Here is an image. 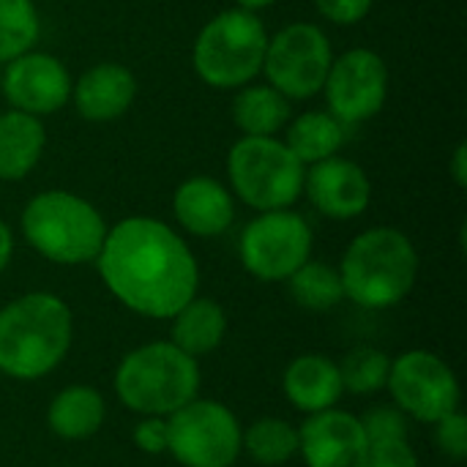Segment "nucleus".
Wrapping results in <instances>:
<instances>
[{
	"label": "nucleus",
	"mask_w": 467,
	"mask_h": 467,
	"mask_svg": "<svg viewBox=\"0 0 467 467\" xmlns=\"http://www.w3.org/2000/svg\"><path fill=\"white\" fill-rule=\"evenodd\" d=\"M0 71V90L11 109L27 112L33 118L55 115L71 101V74L66 63L49 52L30 49Z\"/></svg>",
	"instance_id": "ddd939ff"
},
{
	"label": "nucleus",
	"mask_w": 467,
	"mask_h": 467,
	"mask_svg": "<svg viewBox=\"0 0 467 467\" xmlns=\"http://www.w3.org/2000/svg\"><path fill=\"white\" fill-rule=\"evenodd\" d=\"M451 175L457 186H467V142H460L451 153Z\"/></svg>",
	"instance_id": "473e14b6"
},
{
	"label": "nucleus",
	"mask_w": 467,
	"mask_h": 467,
	"mask_svg": "<svg viewBox=\"0 0 467 467\" xmlns=\"http://www.w3.org/2000/svg\"><path fill=\"white\" fill-rule=\"evenodd\" d=\"M241 451L263 467L287 465L298 454V427L276 416L257 419L244 430Z\"/></svg>",
	"instance_id": "b1692460"
},
{
	"label": "nucleus",
	"mask_w": 467,
	"mask_h": 467,
	"mask_svg": "<svg viewBox=\"0 0 467 467\" xmlns=\"http://www.w3.org/2000/svg\"><path fill=\"white\" fill-rule=\"evenodd\" d=\"M298 454L306 467H367L369 438L350 410H323L298 427Z\"/></svg>",
	"instance_id": "4468645a"
},
{
	"label": "nucleus",
	"mask_w": 467,
	"mask_h": 467,
	"mask_svg": "<svg viewBox=\"0 0 467 467\" xmlns=\"http://www.w3.org/2000/svg\"><path fill=\"white\" fill-rule=\"evenodd\" d=\"M131 441L142 454H150V457L167 454V419L142 416L131 432Z\"/></svg>",
	"instance_id": "2f4dec72"
},
{
	"label": "nucleus",
	"mask_w": 467,
	"mask_h": 467,
	"mask_svg": "<svg viewBox=\"0 0 467 467\" xmlns=\"http://www.w3.org/2000/svg\"><path fill=\"white\" fill-rule=\"evenodd\" d=\"M200 361L170 339L129 350L115 369V394L120 405L137 416H172L200 397Z\"/></svg>",
	"instance_id": "20e7f679"
},
{
	"label": "nucleus",
	"mask_w": 467,
	"mask_h": 467,
	"mask_svg": "<svg viewBox=\"0 0 467 467\" xmlns=\"http://www.w3.org/2000/svg\"><path fill=\"white\" fill-rule=\"evenodd\" d=\"M285 145L298 156L304 167L331 159L342 150L348 140V126L337 120L328 109H309L287 120Z\"/></svg>",
	"instance_id": "4be33fe9"
},
{
	"label": "nucleus",
	"mask_w": 467,
	"mask_h": 467,
	"mask_svg": "<svg viewBox=\"0 0 467 467\" xmlns=\"http://www.w3.org/2000/svg\"><path fill=\"white\" fill-rule=\"evenodd\" d=\"M372 3L375 0H315V8L323 19L350 27L367 19V14L372 11Z\"/></svg>",
	"instance_id": "7c9ffc66"
},
{
	"label": "nucleus",
	"mask_w": 467,
	"mask_h": 467,
	"mask_svg": "<svg viewBox=\"0 0 467 467\" xmlns=\"http://www.w3.org/2000/svg\"><path fill=\"white\" fill-rule=\"evenodd\" d=\"M290 298L306 312H328L345 301L339 271L323 260H306L290 279H287Z\"/></svg>",
	"instance_id": "393cba45"
},
{
	"label": "nucleus",
	"mask_w": 467,
	"mask_h": 467,
	"mask_svg": "<svg viewBox=\"0 0 467 467\" xmlns=\"http://www.w3.org/2000/svg\"><path fill=\"white\" fill-rule=\"evenodd\" d=\"M47 148V129L41 118L19 109L0 112V181H22L41 161Z\"/></svg>",
	"instance_id": "6ab92c4d"
},
{
	"label": "nucleus",
	"mask_w": 467,
	"mask_h": 467,
	"mask_svg": "<svg viewBox=\"0 0 467 467\" xmlns=\"http://www.w3.org/2000/svg\"><path fill=\"white\" fill-rule=\"evenodd\" d=\"M334 60V47L326 30L315 22H290L268 36L263 74L290 101H306L323 90Z\"/></svg>",
	"instance_id": "9d476101"
},
{
	"label": "nucleus",
	"mask_w": 467,
	"mask_h": 467,
	"mask_svg": "<svg viewBox=\"0 0 467 467\" xmlns=\"http://www.w3.org/2000/svg\"><path fill=\"white\" fill-rule=\"evenodd\" d=\"M172 216L189 235L216 238L227 233L235 219V197L222 181L192 175L172 194Z\"/></svg>",
	"instance_id": "f3484780"
},
{
	"label": "nucleus",
	"mask_w": 467,
	"mask_h": 467,
	"mask_svg": "<svg viewBox=\"0 0 467 467\" xmlns=\"http://www.w3.org/2000/svg\"><path fill=\"white\" fill-rule=\"evenodd\" d=\"M244 427L216 400H192L167 416V454L183 467H233L238 462Z\"/></svg>",
	"instance_id": "6e6552de"
},
{
	"label": "nucleus",
	"mask_w": 467,
	"mask_h": 467,
	"mask_svg": "<svg viewBox=\"0 0 467 467\" xmlns=\"http://www.w3.org/2000/svg\"><path fill=\"white\" fill-rule=\"evenodd\" d=\"M391 369V356H386L378 348H356L339 361L342 389L356 397H369L386 389Z\"/></svg>",
	"instance_id": "bb28decb"
},
{
	"label": "nucleus",
	"mask_w": 467,
	"mask_h": 467,
	"mask_svg": "<svg viewBox=\"0 0 467 467\" xmlns=\"http://www.w3.org/2000/svg\"><path fill=\"white\" fill-rule=\"evenodd\" d=\"M41 19L33 0H0V63H8L36 47Z\"/></svg>",
	"instance_id": "a878e982"
},
{
	"label": "nucleus",
	"mask_w": 467,
	"mask_h": 467,
	"mask_svg": "<svg viewBox=\"0 0 467 467\" xmlns=\"http://www.w3.org/2000/svg\"><path fill=\"white\" fill-rule=\"evenodd\" d=\"M282 391L287 402L306 416L331 410L345 394L339 364L323 353H304L285 367Z\"/></svg>",
	"instance_id": "a211bd4d"
},
{
	"label": "nucleus",
	"mask_w": 467,
	"mask_h": 467,
	"mask_svg": "<svg viewBox=\"0 0 467 467\" xmlns=\"http://www.w3.org/2000/svg\"><path fill=\"white\" fill-rule=\"evenodd\" d=\"M60 467H68V465H60Z\"/></svg>",
	"instance_id": "c9c22d12"
},
{
	"label": "nucleus",
	"mask_w": 467,
	"mask_h": 467,
	"mask_svg": "<svg viewBox=\"0 0 467 467\" xmlns=\"http://www.w3.org/2000/svg\"><path fill=\"white\" fill-rule=\"evenodd\" d=\"M367 467H419V454L410 443V435L369 441Z\"/></svg>",
	"instance_id": "cd10ccee"
},
{
	"label": "nucleus",
	"mask_w": 467,
	"mask_h": 467,
	"mask_svg": "<svg viewBox=\"0 0 467 467\" xmlns=\"http://www.w3.org/2000/svg\"><path fill=\"white\" fill-rule=\"evenodd\" d=\"M107 419V402L101 391L85 383L60 389L47 408V427L60 441H88Z\"/></svg>",
	"instance_id": "aec40b11"
},
{
	"label": "nucleus",
	"mask_w": 467,
	"mask_h": 467,
	"mask_svg": "<svg viewBox=\"0 0 467 467\" xmlns=\"http://www.w3.org/2000/svg\"><path fill=\"white\" fill-rule=\"evenodd\" d=\"M74 345L71 306L55 293H25L0 309V372L33 383L52 375Z\"/></svg>",
	"instance_id": "f03ea898"
},
{
	"label": "nucleus",
	"mask_w": 467,
	"mask_h": 467,
	"mask_svg": "<svg viewBox=\"0 0 467 467\" xmlns=\"http://www.w3.org/2000/svg\"><path fill=\"white\" fill-rule=\"evenodd\" d=\"M306 167L279 137H244L227 153V181L233 197L263 211L293 208L304 194Z\"/></svg>",
	"instance_id": "0eeeda50"
},
{
	"label": "nucleus",
	"mask_w": 467,
	"mask_h": 467,
	"mask_svg": "<svg viewBox=\"0 0 467 467\" xmlns=\"http://www.w3.org/2000/svg\"><path fill=\"white\" fill-rule=\"evenodd\" d=\"M290 99H285L276 88L265 85H244L233 99V123L241 129L244 137H276L287 120Z\"/></svg>",
	"instance_id": "5701e85b"
},
{
	"label": "nucleus",
	"mask_w": 467,
	"mask_h": 467,
	"mask_svg": "<svg viewBox=\"0 0 467 467\" xmlns=\"http://www.w3.org/2000/svg\"><path fill=\"white\" fill-rule=\"evenodd\" d=\"M364 432L369 441L378 438H400V435H410L408 427V416L402 410H397L394 405H383V408H372L361 416Z\"/></svg>",
	"instance_id": "c756f323"
},
{
	"label": "nucleus",
	"mask_w": 467,
	"mask_h": 467,
	"mask_svg": "<svg viewBox=\"0 0 467 467\" xmlns=\"http://www.w3.org/2000/svg\"><path fill=\"white\" fill-rule=\"evenodd\" d=\"M315 246L312 224L293 208L257 213L238 238V257L246 274L260 282H287Z\"/></svg>",
	"instance_id": "1a4fd4ad"
},
{
	"label": "nucleus",
	"mask_w": 467,
	"mask_h": 467,
	"mask_svg": "<svg viewBox=\"0 0 467 467\" xmlns=\"http://www.w3.org/2000/svg\"><path fill=\"white\" fill-rule=\"evenodd\" d=\"M304 194L315 205L317 213L348 222L361 216L372 200V183L367 170L345 156H331L306 167Z\"/></svg>",
	"instance_id": "2eb2a0df"
},
{
	"label": "nucleus",
	"mask_w": 467,
	"mask_h": 467,
	"mask_svg": "<svg viewBox=\"0 0 467 467\" xmlns=\"http://www.w3.org/2000/svg\"><path fill=\"white\" fill-rule=\"evenodd\" d=\"M265 22L246 8H224L202 25L192 47L194 74L216 90H238L263 71Z\"/></svg>",
	"instance_id": "423d86ee"
},
{
	"label": "nucleus",
	"mask_w": 467,
	"mask_h": 467,
	"mask_svg": "<svg viewBox=\"0 0 467 467\" xmlns=\"http://www.w3.org/2000/svg\"><path fill=\"white\" fill-rule=\"evenodd\" d=\"M170 342L189 353L192 358H202L213 353L224 337H227V312L219 301L194 296L189 304H183L172 317Z\"/></svg>",
	"instance_id": "412c9836"
},
{
	"label": "nucleus",
	"mask_w": 467,
	"mask_h": 467,
	"mask_svg": "<svg viewBox=\"0 0 467 467\" xmlns=\"http://www.w3.org/2000/svg\"><path fill=\"white\" fill-rule=\"evenodd\" d=\"M386 389L397 410L430 427L460 410L462 400L454 369L432 350H408L391 358Z\"/></svg>",
	"instance_id": "9b49d317"
},
{
	"label": "nucleus",
	"mask_w": 467,
	"mask_h": 467,
	"mask_svg": "<svg viewBox=\"0 0 467 467\" xmlns=\"http://www.w3.org/2000/svg\"><path fill=\"white\" fill-rule=\"evenodd\" d=\"M96 268L129 312L150 320H170L200 290V265L189 244L153 216H129L109 227Z\"/></svg>",
	"instance_id": "f257e3e1"
},
{
	"label": "nucleus",
	"mask_w": 467,
	"mask_h": 467,
	"mask_svg": "<svg viewBox=\"0 0 467 467\" xmlns=\"http://www.w3.org/2000/svg\"><path fill=\"white\" fill-rule=\"evenodd\" d=\"M11 257H14V233H11V227L0 219V274L8 268Z\"/></svg>",
	"instance_id": "72a5a7b5"
},
{
	"label": "nucleus",
	"mask_w": 467,
	"mask_h": 467,
	"mask_svg": "<svg viewBox=\"0 0 467 467\" xmlns=\"http://www.w3.org/2000/svg\"><path fill=\"white\" fill-rule=\"evenodd\" d=\"M416 244L397 227H369L358 233L339 263L345 298L361 309H391L402 304L419 279Z\"/></svg>",
	"instance_id": "7ed1b4c3"
},
{
	"label": "nucleus",
	"mask_w": 467,
	"mask_h": 467,
	"mask_svg": "<svg viewBox=\"0 0 467 467\" xmlns=\"http://www.w3.org/2000/svg\"><path fill=\"white\" fill-rule=\"evenodd\" d=\"M435 427V446L454 462H465L467 460V419L462 410H454L449 416H443L441 421L432 424Z\"/></svg>",
	"instance_id": "c85d7f7f"
},
{
	"label": "nucleus",
	"mask_w": 467,
	"mask_h": 467,
	"mask_svg": "<svg viewBox=\"0 0 467 467\" xmlns=\"http://www.w3.org/2000/svg\"><path fill=\"white\" fill-rule=\"evenodd\" d=\"M320 93L326 96V109L345 126L367 123L386 107L389 66L367 47L334 55Z\"/></svg>",
	"instance_id": "f8f14e48"
},
{
	"label": "nucleus",
	"mask_w": 467,
	"mask_h": 467,
	"mask_svg": "<svg viewBox=\"0 0 467 467\" xmlns=\"http://www.w3.org/2000/svg\"><path fill=\"white\" fill-rule=\"evenodd\" d=\"M238 3V8H246V11H263V8H268V5H274L276 0H235Z\"/></svg>",
	"instance_id": "f704fd0d"
},
{
	"label": "nucleus",
	"mask_w": 467,
	"mask_h": 467,
	"mask_svg": "<svg viewBox=\"0 0 467 467\" xmlns=\"http://www.w3.org/2000/svg\"><path fill=\"white\" fill-rule=\"evenodd\" d=\"M137 90L140 85L129 66L104 60L79 74V79L71 85V101L85 120L109 123L131 109Z\"/></svg>",
	"instance_id": "dca6fc26"
},
{
	"label": "nucleus",
	"mask_w": 467,
	"mask_h": 467,
	"mask_svg": "<svg viewBox=\"0 0 467 467\" xmlns=\"http://www.w3.org/2000/svg\"><path fill=\"white\" fill-rule=\"evenodd\" d=\"M19 227L30 249L57 265L96 263L109 230L93 202L66 189H47L30 197Z\"/></svg>",
	"instance_id": "39448f33"
}]
</instances>
